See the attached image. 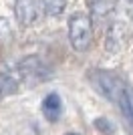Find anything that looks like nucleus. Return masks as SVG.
Masks as SVG:
<instances>
[{
  "mask_svg": "<svg viewBox=\"0 0 133 135\" xmlns=\"http://www.w3.org/2000/svg\"><path fill=\"white\" fill-rule=\"evenodd\" d=\"M89 79H91V85L99 91L101 95L105 97V99H109V101H113V103H119L123 91L127 89V83L119 75L111 73V71H101V69L91 71Z\"/></svg>",
  "mask_w": 133,
  "mask_h": 135,
  "instance_id": "nucleus-1",
  "label": "nucleus"
},
{
  "mask_svg": "<svg viewBox=\"0 0 133 135\" xmlns=\"http://www.w3.org/2000/svg\"><path fill=\"white\" fill-rule=\"evenodd\" d=\"M69 36H71V45L75 51L85 52L93 42V20L85 12L73 14L69 20Z\"/></svg>",
  "mask_w": 133,
  "mask_h": 135,
  "instance_id": "nucleus-2",
  "label": "nucleus"
},
{
  "mask_svg": "<svg viewBox=\"0 0 133 135\" xmlns=\"http://www.w3.org/2000/svg\"><path fill=\"white\" fill-rule=\"evenodd\" d=\"M18 71H20L22 79L32 81V83L49 79V67L40 61L39 56H26V59L18 65Z\"/></svg>",
  "mask_w": 133,
  "mask_h": 135,
  "instance_id": "nucleus-3",
  "label": "nucleus"
},
{
  "mask_svg": "<svg viewBox=\"0 0 133 135\" xmlns=\"http://www.w3.org/2000/svg\"><path fill=\"white\" fill-rule=\"evenodd\" d=\"M36 2L34 0H16L14 2V14L22 26H28L36 20Z\"/></svg>",
  "mask_w": 133,
  "mask_h": 135,
  "instance_id": "nucleus-4",
  "label": "nucleus"
},
{
  "mask_svg": "<svg viewBox=\"0 0 133 135\" xmlns=\"http://www.w3.org/2000/svg\"><path fill=\"white\" fill-rule=\"evenodd\" d=\"M42 113L44 117L49 119V121H59L63 113V103H61V97L56 95V93H49V95L42 99Z\"/></svg>",
  "mask_w": 133,
  "mask_h": 135,
  "instance_id": "nucleus-5",
  "label": "nucleus"
},
{
  "mask_svg": "<svg viewBox=\"0 0 133 135\" xmlns=\"http://www.w3.org/2000/svg\"><path fill=\"white\" fill-rule=\"evenodd\" d=\"M119 107H121V113L123 117H125V123L129 125V129L133 131V87H129L123 91L121 99H119V103H117Z\"/></svg>",
  "mask_w": 133,
  "mask_h": 135,
  "instance_id": "nucleus-6",
  "label": "nucleus"
},
{
  "mask_svg": "<svg viewBox=\"0 0 133 135\" xmlns=\"http://www.w3.org/2000/svg\"><path fill=\"white\" fill-rule=\"evenodd\" d=\"M87 4L95 18H105L115 10L117 0H87Z\"/></svg>",
  "mask_w": 133,
  "mask_h": 135,
  "instance_id": "nucleus-7",
  "label": "nucleus"
},
{
  "mask_svg": "<svg viewBox=\"0 0 133 135\" xmlns=\"http://www.w3.org/2000/svg\"><path fill=\"white\" fill-rule=\"evenodd\" d=\"M18 89V81L8 73H0V99L6 95H12V93H16Z\"/></svg>",
  "mask_w": 133,
  "mask_h": 135,
  "instance_id": "nucleus-8",
  "label": "nucleus"
},
{
  "mask_svg": "<svg viewBox=\"0 0 133 135\" xmlns=\"http://www.w3.org/2000/svg\"><path fill=\"white\" fill-rule=\"evenodd\" d=\"M65 2L66 0H42L44 12L50 14V16H59V14L65 10Z\"/></svg>",
  "mask_w": 133,
  "mask_h": 135,
  "instance_id": "nucleus-9",
  "label": "nucleus"
},
{
  "mask_svg": "<svg viewBox=\"0 0 133 135\" xmlns=\"http://www.w3.org/2000/svg\"><path fill=\"white\" fill-rule=\"evenodd\" d=\"M95 127L97 129H101L105 135H111L113 131H115V127H113V123H109L105 117H99V119H95Z\"/></svg>",
  "mask_w": 133,
  "mask_h": 135,
  "instance_id": "nucleus-10",
  "label": "nucleus"
},
{
  "mask_svg": "<svg viewBox=\"0 0 133 135\" xmlns=\"http://www.w3.org/2000/svg\"><path fill=\"white\" fill-rule=\"evenodd\" d=\"M66 135H79V133H66Z\"/></svg>",
  "mask_w": 133,
  "mask_h": 135,
  "instance_id": "nucleus-11",
  "label": "nucleus"
}]
</instances>
